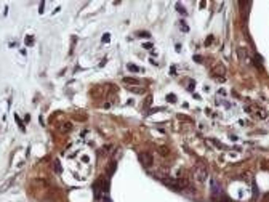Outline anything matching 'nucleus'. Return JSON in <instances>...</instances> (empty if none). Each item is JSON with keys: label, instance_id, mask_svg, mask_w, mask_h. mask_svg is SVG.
Returning a JSON list of instances; mask_svg holds the SVG:
<instances>
[{"label": "nucleus", "instance_id": "14", "mask_svg": "<svg viewBox=\"0 0 269 202\" xmlns=\"http://www.w3.org/2000/svg\"><path fill=\"white\" fill-rule=\"evenodd\" d=\"M128 90H130V91H134V93H139V95H141V93H144V90H141V88H128Z\"/></svg>", "mask_w": 269, "mask_h": 202}, {"label": "nucleus", "instance_id": "2", "mask_svg": "<svg viewBox=\"0 0 269 202\" xmlns=\"http://www.w3.org/2000/svg\"><path fill=\"white\" fill-rule=\"evenodd\" d=\"M211 76L215 77L216 80H224L226 79V67H224V64L221 63H216L213 67H211Z\"/></svg>", "mask_w": 269, "mask_h": 202}, {"label": "nucleus", "instance_id": "20", "mask_svg": "<svg viewBox=\"0 0 269 202\" xmlns=\"http://www.w3.org/2000/svg\"><path fill=\"white\" fill-rule=\"evenodd\" d=\"M144 48H146V50H152V45H151V43H146Z\"/></svg>", "mask_w": 269, "mask_h": 202}, {"label": "nucleus", "instance_id": "16", "mask_svg": "<svg viewBox=\"0 0 269 202\" xmlns=\"http://www.w3.org/2000/svg\"><path fill=\"white\" fill-rule=\"evenodd\" d=\"M211 141H213V144H215V146H218V148H221V149H223V148H224V146H223V144H221V143H220V141H216V139H211Z\"/></svg>", "mask_w": 269, "mask_h": 202}, {"label": "nucleus", "instance_id": "9", "mask_svg": "<svg viewBox=\"0 0 269 202\" xmlns=\"http://www.w3.org/2000/svg\"><path fill=\"white\" fill-rule=\"evenodd\" d=\"M253 63H255V66L258 67V69H263V58H261V55L256 53L255 55V61H253Z\"/></svg>", "mask_w": 269, "mask_h": 202}, {"label": "nucleus", "instance_id": "19", "mask_svg": "<svg viewBox=\"0 0 269 202\" xmlns=\"http://www.w3.org/2000/svg\"><path fill=\"white\" fill-rule=\"evenodd\" d=\"M178 11H179V13H186V10H183V7H181L179 3H178Z\"/></svg>", "mask_w": 269, "mask_h": 202}, {"label": "nucleus", "instance_id": "15", "mask_svg": "<svg viewBox=\"0 0 269 202\" xmlns=\"http://www.w3.org/2000/svg\"><path fill=\"white\" fill-rule=\"evenodd\" d=\"M167 100H168L170 103H175V101H176V96H175V95H168V96H167Z\"/></svg>", "mask_w": 269, "mask_h": 202}, {"label": "nucleus", "instance_id": "5", "mask_svg": "<svg viewBox=\"0 0 269 202\" xmlns=\"http://www.w3.org/2000/svg\"><path fill=\"white\" fill-rule=\"evenodd\" d=\"M194 177H196V180L197 181H205L207 180V177H208V172H207V168L204 167V165H197L196 168H194Z\"/></svg>", "mask_w": 269, "mask_h": 202}, {"label": "nucleus", "instance_id": "3", "mask_svg": "<svg viewBox=\"0 0 269 202\" xmlns=\"http://www.w3.org/2000/svg\"><path fill=\"white\" fill-rule=\"evenodd\" d=\"M107 191H109V181L104 177L98 178V181L95 183V192H96V196L100 197L101 192H107Z\"/></svg>", "mask_w": 269, "mask_h": 202}, {"label": "nucleus", "instance_id": "11", "mask_svg": "<svg viewBox=\"0 0 269 202\" xmlns=\"http://www.w3.org/2000/svg\"><path fill=\"white\" fill-rule=\"evenodd\" d=\"M122 80H124L125 84H131V85H136V84H139V80H138V79H133V77H124Z\"/></svg>", "mask_w": 269, "mask_h": 202}, {"label": "nucleus", "instance_id": "18", "mask_svg": "<svg viewBox=\"0 0 269 202\" xmlns=\"http://www.w3.org/2000/svg\"><path fill=\"white\" fill-rule=\"evenodd\" d=\"M32 42H34V40H32V38L31 37H26V43H27V45H31V43Z\"/></svg>", "mask_w": 269, "mask_h": 202}, {"label": "nucleus", "instance_id": "21", "mask_svg": "<svg viewBox=\"0 0 269 202\" xmlns=\"http://www.w3.org/2000/svg\"><path fill=\"white\" fill-rule=\"evenodd\" d=\"M194 59H196L197 63H202V58H200V56H194Z\"/></svg>", "mask_w": 269, "mask_h": 202}, {"label": "nucleus", "instance_id": "6", "mask_svg": "<svg viewBox=\"0 0 269 202\" xmlns=\"http://www.w3.org/2000/svg\"><path fill=\"white\" fill-rule=\"evenodd\" d=\"M138 159H139V162H141L143 165H144V167H151L152 164H154V160H152V156L149 153H139L138 154Z\"/></svg>", "mask_w": 269, "mask_h": 202}, {"label": "nucleus", "instance_id": "8", "mask_svg": "<svg viewBox=\"0 0 269 202\" xmlns=\"http://www.w3.org/2000/svg\"><path fill=\"white\" fill-rule=\"evenodd\" d=\"M237 56L240 61H245V58H247V50L244 48V47H239L237 48Z\"/></svg>", "mask_w": 269, "mask_h": 202}, {"label": "nucleus", "instance_id": "13", "mask_svg": "<svg viewBox=\"0 0 269 202\" xmlns=\"http://www.w3.org/2000/svg\"><path fill=\"white\" fill-rule=\"evenodd\" d=\"M127 67H128V71H131V72H139V71H141L138 66H134V64H128Z\"/></svg>", "mask_w": 269, "mask_h": 202}, {"label": "nucleus", "instance_id": "1", "mask_svg": "<svg viewBox=\"0 0 269 202\" xmlns=\"http://www.w3.org/2000/svg\"><path fill=\"white\" fill-rule=\"evenodd\" d=\"M245 111L248 112V114H252V115H255V117H258V119H268V111H266L264 108H261L259 104H250V106H247L245 108Z\"/></svg>", "mask_w": 269, "mask_h": 202}, {"label": "nucleus", "instance_id": "4", "mask_svg": "<svg viewBox=\"0 0 269 202\" xmlns=\"http://www.w3.org/2000/svg\"><path fill=\"white\" fill-rule=\"evenodd\" d=\"M160 181H162V183H163L165 186H168V188L175 189V191H179V189H181V185H179L178 178H173V177H165V178H162Z\"/></svg>", "mask_w": 269, "mask_h": 202}, {"label": "nucleus", "instance_id": "12", "mask_svg": "<svg viewBox=\"0 0 269 202\" xmlns=\"http://www.w3.org/2000/svg\"><path fill=\"white\" fill-rule=\"evenodd\" d=\"M157 153H159L160 156L167 157V156H168V154H170V151H168V148H167V146H160V148H159V151H157Z\"/></svg>", "mask_w": 269, "mask_h": 202}, {"label": "nucleus", "instance_id": "17", "mask_svg": "<svg viewBox=\"0 0 269 202\" xmlns=\"http://www.w3.org/2000/svg\"><path fill=\"white\" fill-rule=\"evenodd\" d=\"M55 170H56V172H61V165H59V162H56V165H55Z\"/></svg>", "mask_w": 269, "mask_h": 202}, {"label": "nucleus", "instance_id": "7", "mask_svg": "<svg viewBox=\"0 0 269 202\" xmlns=\"http://www.w3.org/2000/svg\"><path fill=\"white\" fill-rule=\"evenodd\" d=\"M58 130L61 133H69L71 130H72V124H69V122H64V124H61V125L58 127Z\"/></svg>", "mask_w": 269, "mask_h": 202}, {"label": "nucleus", "instance_id": "10", "mask_svg": "<svg viewBox=\"0 0 269 202\" xmlns=\"http://www.w3.org/2000/svg\"><path fill=\"white\" fill-rule=\"evenodd\" d=\"M211 186H213V196H220L221 194V188H220V185H218L216 181H211Z\"/></svg>", "mask_w": 269, "mask_h": 202}]
</instances>
